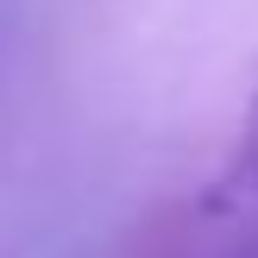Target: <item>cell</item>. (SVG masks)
<instances>
[{"instance_id": "cell-2", "label": "cell", "mask_w": 258, "mask_h": 258, "mask_svg": "<svg viewBox=\"0 0 258 258\" xmlns=\"http://www.w3.org/2000/svg\"><path fill=\"white\" fill-rule=\"evenodd\" d=\"M246 258H258V252H246Z\"/></svg>"}, {"instance_id": "cell-1", "label": "cell", "mask_w": 258, "mask_h": 258, "mask_svg": "<svg viewBox=\"0 0 258 258\" xmlns=\"http://www.w3.org/2000/svg\"><path fill=\"white\" fill-rule=\"evenodd\" d=\"M239 189H246V196H258V101H252L246 139H239Z\"/></svg>"}]
</instances>
